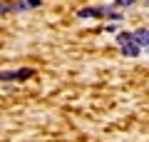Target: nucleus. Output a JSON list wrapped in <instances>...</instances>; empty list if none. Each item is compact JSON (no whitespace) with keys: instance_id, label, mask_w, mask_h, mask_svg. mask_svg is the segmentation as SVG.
Returning <instances> with one entry per match:
<instances>
[{"instance_id":"nucleus-1","label":"nucleus","mask_w":149,"mask_h":142,"mask_svg":"<svg viewBox=\"0 0 149 142\" xmlns=\"http://www.w3.org/2000/svg\"><path fill=\"white\" fill-rule=\"evenodd\" d=\"M112 5H95V8H82L77 13V18H102V15H109Z\"/></svg>"},{"instance_id":"nucleus-2","label":"nucleus","mask_w":149,"mask_h":142,"mask_svg":"<svg viewBox=\"0 0 149 142\" xmlns=\"http://www.w3.org/2000/svg\"><path fill=\"white\" fill-rule=\"evenodd\" d=\"M119 50H122L124 58H137V55H139V45H137V42H127V45H122Z\"/></svg>"},{"instance_id":"nucleus-3","label":"nucleus","mask_w":149,"mask_h":142,"mask_svg":"<svg viewBox=\"0 0 149 142\" xmlns=\"http://www.w3.org/2000/svg\"><path fill=\"white\" fill-rule=\"evenodd\" d=\"M132 37L137 45H149V30H137V32H132Z\"/></svg>"},{"instance_id":"nucleus-4","label":"nucleus","mask_w":149,"mask_h":142,"mask_svg":"<svg viewBox=\"0 0 149 142\" xmlns=\"http://www.w3.org/2000/svg\"><path fill=\"white\" fill-rule=\"evenodd\" d=\"M127 42H134L132 32H119V35H117V45L122 47V45H127Z\"/></svg>"},{"instance_id":"nucleus-5","label":"nucleus","mask_w":149,"mask_h":142,"mask_svg":"<svg viewBox=\"0 0 149 142\" xmlns=\"http://www.w3.org/2000/svg\"><path fill=\"white\" fill-rule=\"evenodd\" d=\"M134 3H137V0H114V5H117V8H132Z\"/></svg>"},{"instance_id":"nucleus-6","label":"nucleus","mask_w":149,"mask_h":142,"mask_svg":"<svg viewBox=\"0 0 149 142\" xmlns=\"http://www.w3.org/2000/svg\"><path fill=\"white\" fill-rule=\"evenodd\" d=\"M30 75H32V70H20V72H15V80H25Z\"/></svg>"},{"instance_id":"nucleus-7","label":"nucleus","mask_w":149,"mask_h":142,"mask_svg":"<svg viewBox=\"0 0 149 142\" xmlns=\"http://www.w3.org/2000/svg\"><path fill=\"white\" fill-rule=\"evenodd\" d=\"M0 80H15V72H0Z\"/></svg>"},{"instance_id":"nucleus-8","label":"nucleus","mask_w":149,"mask_h":142,"mask_svg":"<svg viewBox=\"0 0 149 142\" xmlns=\"http://www.w3.org/2000/svg\"><path fill=\"white\" fill-rule=\"evenodd\" d=\"M40 3H42V0H25V5H27V8H37Z\"/></svg>"},{"instance_id":"nucleus-9","label":"nucleus","mask_w":149,"mask_h":142,"mask_svg":"<svg viewBox=\"0 0 149 142\" xmlns=\"http://www.w3.org/2000/svg\"><path fill=\"white\" fill-rule=\"evenodd\" d=\"M3 13H10L8 10V3H0V15H3Z\"/></svg>"},{"instance_id":"nucleus-10","label":"nucleus","mask_w":149,"mask_h":142,"mask_svg":"<svg viewBox=\"0 0 149 142\" xmlns=\"http://www.w3.org/2000/svg\"><path fill=\"white\" fill-rule=\"evenodd\" d=\"M147 53H149V45H147Z\"/></svg>"}]
</instances>
